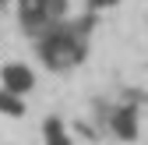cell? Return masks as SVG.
I'll return each mask as SVG.
<instances>
[{"instance_id":"cell-1","label":"cell","mask_w":148,"mask_h":145,"mask_svg":"<svg viewBox=\"0 0 148 145\" xmlns=\"http://www.w3.org/2000/svg\"><path fill=\"white\" fill-rule=\"evenodd\" d=\"M85 32H88V18H81L78 25H49L46 35L39 39V57L53 71H67L74 64H81L85 57Z\"/></svg>"},{"instance_id":"cell-2","label":"cell","mask_w":148,"mask_h":145,"mask_svg":"<svg viewBox=\"0 0 148 145\" xmlns=\"http://www.w3.org/2000/svg\"><path fill=\"white\" fill-rule=\"evenodd\" d=\"M64 11H67V0H18V14L32 28L57 25V18H64Z\"/></svg>"},{"instance_id":"cell-3","label":"cell","mask_w":148,"mask_h":145,"mask_svg":"<svg viewBox=\"0 0 148 145\" xmlns=\"http://www.w3.org/2000/svg\"><path fill=\"white\" fill-rule=\"evenodd\" d=\"M0 81H4V92H11V96L21 99L25 92H32L35 75H32V67H25V64H4V67H0Z\"/></svg>"},{"instance_id":"cell-4","label":"cell","mask_w":148,"mask_h":145,"mask_svg":"<svg viewBox=\"0 0 148 145\" xmlns=\"http://www.w3.org/2000/svg\"><path fill=\"white\" fill-rule=\"evenodd\" d=\"M109 128H113L116 138L134 142V138H138V106H120V110H113V117H109Z\"/></svg>"},{"instance_id":"cell-5","label":"cell","mask_w":148,"mask_h":145,"mask_svg":"<svg viewBox=\"0 0 148 145\" xmlns=\"http://www.w3.org/2000/svg\"><path fill=\"white\" fill-rule=\"evenodd\" d=\"M42 138H46V145H71V135L64 131L60 117H46V124H42Z\"/></svg>"},{"instance_id":"cell-6","label":"cell","mask_w":148,"mask_h":145,"mask_svg":"<svg viewBox=\"0 0 148 145\" xmlns=\"http://www.w3.org/2000/svg\"><path fill=\"white\" fill-rule=\"evenodd\" d=\"M0 113H14V117H21L25 106H21V99H18V96H11V92H4V88H0Z\"/></svg>"},{"instance_id":"cell-7","label":"cell","mask_w":148,"mask_h":145,"mask_svg":"<svg viewBox=\"0 0 148 145\" xmlns=\"http://www.w3.org/2000/svg\"><path fill=\"white\" fill-rule=\"evenodd\" d=\"M116 0H88V11H102V7H113Z\"/></svg>"},{"instance_id":"cell-8","label":"cell","mask_w":148,"mask_h":145,"mask_svg":"<svg viewBox=\"0 0 148 145\" xmlns=\"http://www.w3.org/2000/svg\"><path fill=\"white\" fill-rule=\"evenodd\" d=\"M0 4H7V0H0Z\"/></svg>"}]
</instances>
